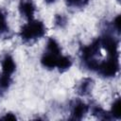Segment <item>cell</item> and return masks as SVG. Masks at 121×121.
I'll return each mask as SVG.
<instances>
[{
  "label": "cell",
  "mask_w": 121,
  "mask_h": 121,
  "mask_svg": "<svg viewBox=\"0 0 121 121\" xmlns=\"http://www.w3.org/2000/svg\"><path fill=\"white\" fill-rule=\"evenodd\" d=\"M11 76H8L5 74H0V90H7L9 88L11 84Z\"/></svg>",
  "instance_id": "cell-15"
},
{
  "label": "cell",
  "mask_w": 121,
  "mask_h": 121,
  "mask_svg": "<svg viewBox=\"0 0 121 121\" xmlns=\"http://www.w3.org/2000/svg\"><path fill=\"white\" fill-rule=\"evenodd\" d=\"M18 9H19L20 14L24 18L27 19L28 21L34 19L36 7H35L34 3L32 2V0H21L19 3Z\"/></svg>",
  "instance_id": "cell-5"
},
{
  "label": "cell",
  "mask_w": 121,
  "mask_h": 121,
  "mask_svg": "<svg viewBox=\"0 0 121 121\" xmlns=\"http://www.w3.org/2000/svg\"><path fill=\"white\" fill-rule=\"evenodd\" d=\"M119 58L118 57H108L107 60L99 61L96 72L105 78L114 77L119 71Z\"/></svg>",
  "instance_id": "cell-2"
},
{
  "label": "cell",
  "mask_w": 121,
  "mask_h": 121,
  "mask_svg": "<svg viewBox=\"0 0 121 121\" xmlns=\"http://www.w3.org/2000/svg\"><path fill=\"white\" fill-rule=\"evenodd\" d=\"M89 0H65V3L68 7L70 8H84L85 6H87Z\"/></svg>",
  "instance_id": "cell-16"
},
{
  "label": "cell",
  "mask_w": 121,
  "mask_h": 121,
  "mask_svg": "<svg viewBox=\"0 0 121 121\" xmlns=\"http://www.w3.org/2000/svg\"><path fill=\"white\" fill-rule=\"evenodd\" d=\"M46 3H48V4H50V3H54V2H56L57 0H44Z\"/></svg>",
  "instance_id": "cell-20"
},
{
  "label": "cell",
  "mask_w": 121,
  "mask_h": 121,
  "mask_svg": "<svg viewBox=\"0 0 121 121\" xmlns=\"http://www.w3.org/2000/svg\"><path fill=\"white\" fill-rule=\"evenodd\" d=\"M92 85H93V80L91 78H87L82 79L78 87V93L80 95H87L92 90Z\"/></svg>",
  "instance_id": "cell-10"
},
{
  "label": "cell",
  "mask_w": 121,
  "mask_h": 121,
  "mask_svg": "<svg viewBox=\"0 0 121 121\" xmlns=\"http://www.w3.org/2000/svg\"><path fill=\"white\" fill-rule=\"evenodd\" d=\"M120 98H117L115 101H113L112 105V109H111V116L113 117V118H116V119H119L120 118Z\"/></svg>",
  "instance_id": "cell-14"
},
{
  "label": "cell",
  "mask_w": 121,
  "mask_h": 121,
  "mask_svg": "<svg viewBox=\"0 0 121 121\" xmlns=\"http://www.w3.org/2000/svg\"><path fill=\"white\" fill-rule=\"evenodd\" d=\"M9 24L7 21V15L3 9H0V37L6 35L9 32Z\"/></svg>",
  "instance_id": "cell-12"
},
{
  "label": "cell",
  "mask_w": 121,
  "mask_h": 121,
  "mask_svg": "<svg viewBox=\"0 0 121 121\" xmlns=\"http://www.w3.org/2000/svg\"><path fill=\"white\" fill-rule=\"evenodd\" d=\"M88 112H89V106L85 102L81 100H78L72 105L71 118L75 120H80L88 113Z\"/></svg>",
  "instance_id": "cell-6"
},
{
  "label": "cell",
  "mask_w": 121,
  "mask_h": 121,
  "mask_svg": "<svg viewBox=\"0 0 121 121\" xmlns=\"http://www.w3.org/2000/svg\"><path fill=\"white\" fill-rule=\"evenodd\" d=\"M120 15H117L116 17H115V19L113 20V27L115 28V30L117 31V32H119L120 31Z\"/></svg>",
  "instance_id": "cell-18"
},
{
  "label": "cell",
  "mask_w": 121,
  "mask_h": 121,
  "mask_svg": "<svg viewBox=\"0 0 121 121\" xmlns=\"http://www.w3.org/2000/svg\"><path fill=\"white\" fill-rule=\"evenodd\" d=\"M2 118L5 119V120H15L16 119V116L13 113L9 112V113H6V115L4 117H2Z\"/></svg>",
  "instance_id": "cell-19"
},
{
  "label": "cell",
  "mask_w": 121,
  "mask_h": 121,
  "mask_svg": "<svg viewBox=\"0 0 121 121\" xmlns=\"http://www.w3.org/2000/svg\"><path fill=\"white\" fill-rule=\"evenodd\" d=\"M59 56L60 55H55V54L45 51L41 58V63L43 67H45L47 69H54V68H56Z\"/></svg>",
  "instance_id": "cell-8"
},
{
  "label": "cell",
  "mask_w": 121,
  "mask_h": 121,
  "mask_svg": "<svg viewBox=\"0 0 121 121\" xmlns=\"http://www.w3.org/2000/svg\"><path fill=\"white\" fill-rule=\"evenodd\" d=\"M49 53L55 54V55H60L61 54V48L60 46V43L54 39V38H49L47 43H46V50Z\"/></svg>",
  "instance_id": "cell-11"
},
{
  "label": "cell",
  "mask_w": 121,
  "mask_h": 121,
  "mask_svg": "<svg viewBox=\"0 0 121 121\" xmlns=\"http://www.w3.org/2000/svg\"><path fill=\"white\" fill-rule=\"evenodd\" d=\"M46 32V27L42 21L39 20H29L26 23L20 30V37L25 43H31L37 41L44 36Z\"/></svg>",
  "instance_id": "cell-1"
},
{
  "label": "cell",
  "mask_w": 121,
  "mask_h": 121,
  "mask_svg": "<svg viewBox=\"0 0 121 121\" xmlns=\"http://www.w3.org/2000/svg\"><path fill=\"white\" fill-rule=\"evenodd\" d=\"M72 60L69 56H65V55H62L60 54L58 58V60H57V65H56V68L60 71V72H64V71H67L71 66H72Z\"/></svg>",
  "instance_id": "cell-9"
},
{
  "label": "cell",
  "mask_w": 121,
  "mask_h": 121,
  "mask_svg": "<svg viewBox=\"0 0 121 121\" xmlns=\"http://www.w3.org/2000/svg\"><path fill=\"white\" fill-rule=\"evenodd\" d=\"M66 21H65V18L61 15V14H58L56 17H55V24L60 26V27H62L64 25H65Z\"/></svg>",
  "instance_id": "cell-17"
},
{
  "label": "cell",
  "mask_w": 121,
  "mask_h": 121,
  "mask_svg": "<svg viewBox=\"0 0 121 121\" xmlns=\"http://www.w3.org/2000/svg\"><path fill=\"white\" fill-rule=\"evenodd\" d=\"M15 69H16V63L12 56L9 54L5 55L1 61V73L8 76H12L13 73L15 72Z\"/></svg>",
  "instance_id": "cell-7"
},
{
  "label": "cell",
  "mask_w": 121,
  "mask_h": 121,
  "mask_svg": "<svg viewBox=\"0 0 121 121\" xmlns=\"http://www.w3.org/2000/svg\"><path fill=\"white\" fill-rule=\"evenodd\" d=\"M92 113L94 115H95L97 118L99 119H111L112 116L110 114V112H105L102 108H100L99 106H95L92 108Z\"/></svg>",
  "instance_id": "cell-13"
},
{
  "label": "cell",
  "mask_w": 121,
  "mask_h": 121,
  "mask_svg": "<svg viewBox=\"0 0 121 121\" xmlns=\"http://www.w3.org/2000/svg\"><path fill=\"white\" fill-rule=\"evenodd\" d=\"M100 49H101V45H100L99 38L93 41L90 44L83 46L81 49V59L83 60V62L87 61L89 60L96 59L95 57L98 55Z\"/></svg>",
  "instance_id": "cell-4"
},
{
  "label": "cell",
  "mask_w": 121,
  "mask_h": 121,
  "mask_svg": "<svg viewBox=\"0 0 121 121\" xmlns=\"http://www.w3.org/2000/svg\"><path fill=\"white\" fill-rule=\"evenodd\" d=\"M101 48H103L108 57H118V42L111 35H105L99 38Z\"/></svg>",
  "instance_id": "cell-3"
}]
</instances>
